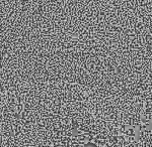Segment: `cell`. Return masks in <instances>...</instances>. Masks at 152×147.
Instances as JSON below:
<instances>
[{
  "instance_id": "obj_1",
  "label": "cell",
  "mask_w": 152,
  "mask_h": 147,
  "mask_svg": "<svg viewBox=\"0 0 152 147\" xmlns=\"http://www.w3.org/2000/svg\"><path fill=\"white\" fill-rule=\"evenodd\" d=\"M0 147H34L33 125L0 115Z\"/></svg>"
}]
</instances>
